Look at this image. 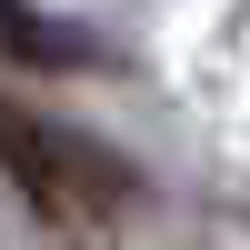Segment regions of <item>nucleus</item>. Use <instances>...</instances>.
Returning <instances> with one entry per match:
<instances>
[{
	"label": "nucleus",
	"instance_id": "f257e3e1",
	"mask_svg": "<svg viewBox=\"0 0 250 250\" xmlns=\"http://www.w3.org/2000/svg\"><path fill=\"white\" fill-rule=\"evenodd\" d=\"M0 170L20 180V200H30L40 220L120 210V200H130V170H120L110 150H90L80 130H60V120H40V110H20L10 90H0Z\"/></svg>",
	"mask_w": 250,
	"mask_h": 250
},
{
	"label": "nucleus",
	"instance_id": "f03ea898",
	"mask_svg": "<svg viewBox=\"0 0 250 250\" xmlns=\"http://www.w3.org/2000/svg\"><path fill=\"white\" fill-rule=\"evenodd\" d=\"M0 50L30 60V70H70V60H90V40L60 30V20H40V0H0Z\"/></svg>",
	"mask_w": 250,
	"mask_h": 250
}]
</instances>
